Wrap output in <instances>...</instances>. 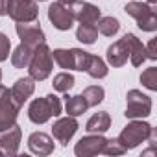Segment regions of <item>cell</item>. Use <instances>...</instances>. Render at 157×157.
Listing matches in <instances>:
<instances>
[{
    "mask_svg": "<svg viewBox=\"0 0 157 157\" xmlns=\"http://www.w3.org/2000/svg\"><path fill=\"white\" fill-rule=\"evenodd\" d=\"M124 151H126V148L118 142V139H107L102 148V153H105V155H122Z\"/></svg>",
    "mask_w": 157,
    "mask_h": 157,
    "instance_id": "f1b7e54d",
    "label": "cell"
},
{
    "mask_svg": "<svg viewBox=\"0 0 157 157\" xmlns=\"http://www.w3.org/2000/svg\"><path fill=\"white\" fill-rule=\"evenodd\" d=\"M72 57H74V70H87L89 65V52H83L80 48H72Z\"/></svg>",
    "mask_w": 157,
    "mask_h": 157,
    "instance_id": "83f0119b",
    "label": "cell"
},
{
    "mask_svg": "<svg viewBox=\"0 0 157 157\" xmlns=\"http://www.w3.org/2000/svg\"><path fill=\"white\" fill-rule=\"evenodd\" d=\"M111 128V117L107 111H102V113H96L89 118L85 129L89 133H105L107 129Z\"/></svg>",
    "mask_w": 157,
    "mask_h": 157,
    "instance_id": "ac0fdd59",
    "label": "cell"
},
{
    "mask_svg": "<svg viewBox=\"0 0 157 157\" xmlns=\"http://www.w3.org/2000/svg\"><path fill=\"white\" fill-rule=\"evenodd\" d=\"M140 83L150 91H157V68L155 67H150L140 74Z\"/></svg>",
    "mask_w": 157,
    "mask_h": 157,
    "instance_id": "4316f807",
    "label": "cell"
},
{
    "mask_svg": "<svg viewBox=\"0 0 157 157\" xmlns=\"http://www.w3.org/2000/svg\"><path fill=\"white\" fill-rule=\"evenodd\" d=\"M48 19H50V22L54 24V28H57V30H61V32L70 30L72 24H74L72 8L61 4V2H54V4L48 8Z\"/></svg>",
    "mask_w": 157,
    "mask_h": 157,
    "instance_id": "ba28073f",
    "label": "cell"
},
{
    "mask_svg": "<svg viewBox=\"0 0 157 157\" xmlns=\"http://www.w3.org/2000/svg\"><path fill=\"white\" fill-rule=\"evenodd\" d=\"M96 37H98V30L94 24H80V28L76 32V39L85 44H93L96 41Z\"/></svg>",
    "mask_w": 157,
    "mask_h": 157,
    "instance_id": "603a6c76",
    "label": "cell"
},
{
    "mask_svg": "<svg viewBox=\"0 0 157 157\" xmlns=\"http://www.w3.org/2000/svg\"><path fill=\"white\" fill-rule=\"evenodd\" d=\"M91 78H105L107 76V65L104 63V59H100L98 56H91L89 57V65H87V70H85Z\"/></svg>",
    "mask_w": 157,
    "mask_h": 157,
    "instance_id": "44dd1931",
    "label": "cell"
},
{
    "mask_svg": "<svg viewBox=\"0 0 157 157\" xmlns=\"http://www.w3.org/2000/svg\"><path fill=\"white\" fill-rule=\"evenodd\" d=\"M28 148L32 153L35 155H50L54 151V140L46 135V133H41V131H35L30 135L28 139Z\"/></svg>",
    "mask_w": 157,
    "mask_h": 157,
    "instance_id": "5bb4252c",
    "label": "cell"
},
{
    "mask_svg": "<svg viewBox=\"0 0 157 157\" xmlns=\"http://www.w3.org/2000/svg\"><path fill=\"white\" fill-rule=\"evenodd\" d=\"M39 2H44V0H39Z\"/></svg>",
    "mask_w": 157,
    "mask_h": 157,
    "instance_id": "e575fe53",
    "label": "cell"
},
{
    "mask_svg": "<svg viewBox=\"0 0 157 157\" xmlns=\"http://www.w3.org/2000/svg\"><path fill=\"white\" fill-rule=\"evenodd\" d=\"M8 15L15 22H33L39 8L35 0H8Z\"/></svg>",
    "mask_w": 157,
    "mask_h": 157,
    "instance_id": "52a82bcc",
    "label": "cell"
},
{
    "mask_svg": "<svg viewBox=\"0 0 157 157\" xmlns=\"http://www.w3.org/2000/svg\"><path fill=\"white\" fill-rule=\"evenodd\" d=\"M151 131H153V128H151L148 122L133 120V122H129V124L122 129V133H120L117 139H118V142H120L126 150H133V148H137L140 142L148 140L150 135H151Z\"/></svg>",
    "mask_w": 157,
    "mask_h": 157,
    "instance_id": "3957f363",
    "label": "cell"
},
{
    "mask_svg": "<svg viewBox=\"0 0 157 157\" xmlns=\"http://www.w3.org/2000/svg\"><path fill=\"white\" fill-rule=\"evenodd\" d=\"M17 35L21 37V43L35 48L41 43H44V32L41 30L39 24H32V22H17Z\"/></svg>",
    "mask_w": 157,
    "mask_h": 157,
    "instance_id": "8fae6325",
    "label": "cell"
},
{
    "mask_svg": "<svg viewBox=\"0 0 157 157\" xmlns=\"http://www.w3.org/2000/svg\"><path fill=\"white\" fill-rule=\"evenodd\" d=\"M76 131H78V122H76L74 117L59 118V120L52 126V135H54V139H56L61 146H67L68 140L74 137Z\"/></svg>",
    "mask_w": 157,
    "mask_h": 157,
    "instance_id": "7c38bea8",
    "label": "cell"
},
{
    "mask_svg": "<svg viewBox=\"0 0 157 157\" xmlns=\"http://www.w3.org/2000/svg\"><path fill=\"white\" fill-rule=\"evenodd\" d=\"M21 105L13 100L11 91L4 85H0V131L11 128L17 122Z\"/></svg>",
    "mask_w": 157,
    "mask_h": 157,
    "instance_id": "5b68a950",
    "label": "cell"
},
{
    "mask_svg": "<svg viewBox=\"0 0 157 157\" xmlns=\"http://www.w3.org/2000/svg\"><path fill=\"white\" fill-rule=\"evenodd\" d=\"M105 140L107 139H104L102 133H94V135L83 137V139H80V142H76L74 153L78 157H93V155H98V153H102V148H104Z\"/></svg>",
    "mask_w": 157,
    "mask_h": 157,
    "instance_id": "30bf717a",
    "label": "cell"
},
{
    "mask_svg": "<svg viewBox=\"0 0 157 157\" xmlns=\"http://www.w3.org/2000/svg\"><path fill=\"white\" fill-rule=\"evenodd\" d=\"M0 83H2V70H0Z\"/></svg>",
    "mask_w": 157,
    "mask_h": 157,
    "instance_id": "836d02e7",
    "label": "cell"
},
{
    "mask_svg": "<svg viewBox=\"0 0 157 157\" xmlns=\"http://www.w3.org/2000/svg\"><path fill=\"white\" fill-rule=\"evenodd\" d=\"M35 91V83H33V78H19L15 82V85L11 87V96L13 100L22 107L24 102L33 94Z\"/></svg>",
    "mask_w": 157,
    "mask_h": 157,
    "instance_id": "2e32d148",
    "label": "cell"
},
{
    "mask_svg": "<svg viewBox=\"0 0 157 157\" xmlns=\"http://www.w3.org/2000/svg\"><path fill=\"white\" fill-rule=\"evenodd\" d=\"M10 48H11L10 39H8L4 33H0V61H6V59H8V56H10Z\"/></svg>",
    "mask_w": 157,
    "mask_h": 157,
    "instance_id": "f546056e",
    "label": "cell"
},
{
    "mask_svg": "<svg viewBox=\"0 0 157 157\" xmlns=\"http://www.w3.org/2000/svg\"><path fill=\"white\" fill-rule=\"evenodd\" d=\"M96 24H98L96 30L102 35H105V37H113L118 32V28H120V24H118V21L115 17H100Z\"/></svg>",
    "mask_w": 157,
    "mask_h": 157,
    "instance_id": "7402d4cb",
    "label": "cell"
},
{
    "mask_svg": "<svg viewBox=\"0 0 157 157\" xmlns=\"http://www.w3.org/2000/svg\"><path fill=\"white\" fill-rule=\"evenodd\" d=\"M59 115H61V102L56 94L33 100L28 109V117L33 124H44L50 117H59Z\"/></svg>",
    "mask_w": 157,
    "mask_h": 157,
    "instance_id": "6da1fadb",
    "label": "cell"
},
{
    "mask_svg": "<svg viewBox=\"0 0 157 157\" xmlns=\"http://www.w3.org/2000/svg\"><path fill=\"white\" fill-rule=\"evenodd\" d=\"M70 8L74 21H80L82 24H96L100 19V10L89 2H74Z\"/></svg>",
    "mask_w": 157,
    "mask_h": 157,
    "instance_id": "4fadbf2b",
    "label": "cell"
},
{
    "mask_svg": "<svg viewBox=\"0 0 157 157\" xmlns=\"http://www.w3.org/2000/svg\"><path fill=\"white\" fill-rule=\"evenodd\" d=\"M52 59L61 67V68H72L74 70V57H72V50H54Z\"/></svg>",
    "mask_w": 157,
    "mask_h": 157,
    "instance_id": "484cf974",
    "label": "cell"
},
{
    "mask_svg": "<svg viewBox=\"0 0 157 157\" xmlns=\"http://www.w3.org/2000/svg\"><path fill=\"white\" fill-rule=\"evenodd\" d=\"M57 2H61V4H65V6H72L74 2H78V0H57Z\"/></svg>",
    "mask_w": 157,
    "mask_h": 157,
    "instance_id": "d6a6232c",
    "label": "cell"
},
{
    "mask_svg": "<svg viewBox=\"0 0 157 157\" xmlns=\"http://www.w3.org/2000/svg\"><path fill=\"white\" fill-rule=\"evenodd\" d=\"M82 96H83L87 107H94V105H98V104L104 100V89L98 87V85H91V87H87V89L83 91Z\"/></svg>",
    "mask_w": 157,
    "mask_h": 157,
    "instance_id": "cb8c5ba5",
    "label": "cell"
},
{
    "mask_svg": "<svg viewBox=\"0 0 157 157\" xmlns=\"http://www.w3.org/2000/svg\"><path fill=\"white\" fill-rule=\"evenodd\" d=\"M128 105H126V118H144L151 113V98L142 94L137 89L128 91Z\"/></svg>",
    "mask_w": 157,
    "mask_h": 157,
    "instance_id": "8992f818",
    "label": "cell"
},
{
    "mask_svg": "<svg viewBox=\"0 0 157 157\" xmlns=\"http://www.w3.org/2000/svg\"><path fill=\"white\" fill-rule=\"evenodd\" d=\"M128 57H129V46H128V39L124 35L120 41H117L115 44H111L107 48V61L113 67H122V65H126Z\"/></svg>",
    "mask_w": 157,
    "mask_h": 157,
    "instance_id": "9a60e30c",
    "label": "cell"
},
{
    "mask_svg": "<svg viewBox=\"0 0 157 157\" xmlns=\"http://www.w3.org/2000/svg\"><path fill=\"white\" fill-rule=\"evenodd\" d=\"M28 70H30V78H33L37 82H43L50 76V72H52V52L44 43H41L39 46L33 48L32 59L28 63Z\"/></svg>",
    "mask_w": 157,
    "mask_h": 157,
    "instance_id": "7a4b0ae2",
    "label": "cell"
},
{
    "mask_svg": "<svg viewBox=\"0 0 157 157\" xmlns=\"http://www.w3.org/2000/svg\"><path fill=\"white\" fill-rule=\"evenodd\" d=\"M126 39H128V46H129V59H131V65L133 67H140L144 63L146 57V46L133 35V33H126Z\"/></svg>",
    "mask_w": 157,
    "mask_h": 157,
    "instance_id": "e0dca14e",
    "label": "cell"
},
{
    "mask_svg": "<svg viewBox=\"0 0 157 157\" xmlns=\"http://www.w3.org/2000/svg\"><path fill=\"white\" fill-rule=\"evenodd\" d=\"M146 57L148 59H157V39H151L146 46Z\"/></svg>",
    "mask_w": 157,
    "mask_h": 157,
    "instance_id": "4dcf8cb0",
    "label": "cell"
},
{
    "mask_svg": "<svg viewBox=\"0 0 157 157\" xmlns=\"http://www.w3.org/2000/svg\"><path fill=\"white\" fill-rule=\"evenodd\" d=\"M32 52H33V48H30V46H26V44L21 43V44L13 50V54H11V63H13V67H15V68H26L28 63H30V59H32Z\"/></svg>",
    "mask_w": 157,
    "mask_h": 157,
    "instance_id": "d6986e66",
    "label": "cell"
},
{
    "mask_svg": "<svg viewBox=\"0 0 157 157\" xmlns=\"http://www.w3.org/2000/svg\"><path fill=\"white\" fill-rule=\"evenodd\" d=\"M54 89L59 91V93H68L72 87H74V76L68 74V72H61L57 76H54Z\"/></svg>",
    "mask_w": 157,
    "mask_h": 157,
    "instance_id": "d4e9b609",
    "label": "cell"
},
{
    "mask_svg": "<svg viewBox=\"0 0 157 157\" xmlns=\"http://www.w3.org/2000/svg\"><path fill=\"white\" fill-rule=\"evenodd\" d=\"M68 117H80L87 111V104L83 100L82 94H76V96H67V105H65Z\"/></svg>",
    "mask_w": 157,
    "mask_h": 157,
    "instance_id": "ffe728a7",
    "label": "cell"
},
{
    "mask_svg": "<svg viewBox=\"0 0 157 157\" xmlns=\"http://www.w3.org/2000/svg\"><path fill=\"white\" fill-rule=\"evenodd\" d=\"M126 13L129 17H133L139 24V28L142 32H155L157 30V15H155V8H151L150 4H142V2H129L126 8Z\"/></svg>",
    "mask_w": 157,
    "mask_h": 157,
    "instance_id": "277c9868",
    "label": "cell"
},
{
    "mask_svg": "<svg viewBox=\"0 0 157 157\" xmlns=\"http://www.w3.org/2000/svg\"><path fill=\"white\" fill-rule=\"evenodd\" d=\"M0 15H8V0H0Z\"/></svg>",
    "mask_w": 157,
    "mask_h": 157,
    "instance_id": "1f68e13d",
    "label": "cell"
},
{
    "mask_svg": "<svg viewBox=\"0 0 157 157\" xmlns=\"http://www.w3.org/2000/svg\"><path fill=\"white\" fill-rule=\"evenodd\" d=\"M21 137H22V131L17 124H13L11 128L8 129H2L0 131V153L2 155H17L19 151V144H21Z\"/></svg>",
    "mask_w": 157,
    "mask_h": 157,
    "instance_id": "9c48e42d",
    "label": "cell"
}]
</instances>
